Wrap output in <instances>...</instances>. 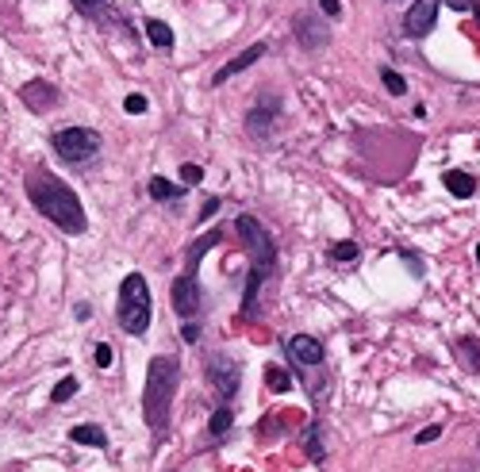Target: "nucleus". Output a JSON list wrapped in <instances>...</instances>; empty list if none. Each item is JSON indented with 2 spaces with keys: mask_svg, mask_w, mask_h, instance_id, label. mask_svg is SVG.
I'll list each match as a JSON object with an SVG mask.
<instances>
[{
  "mask_svg": "<svg viewBox=\"0 0 480 472\" xmlns=\"http://www.w3.org/2000/svg\"><path fill=\"white\" fill-rule=\"evenodd\" d=\"M262 54H269V46H265V43H254V46H246V50H242L239 58H231V62H227V66H219V69H215V77H211V85H227V81H231L234 73L250 69L258 58H262Z\"/></svg>",
  "mask_w": 480,
  "mask_h": 472,
  "instance_id": "9d476101",
  "label": "nucleus"
},
{
  "mask_svg": "<svg viewBox=\"0 0 480 472\" xmlns=\"http://www.w3.org/2000/svg\"><path fill=\"white\" fill-rule=\"evenodd\" d=\"M124 108L131 112V116H142V112L150 108V104H146V96H142V93H131V96L124 100Z\"/></svg>",
  "mask_w": 480,
  "mask_h": 472,
  "instance_id": "bb28decb",
  "label": "nucleus"
},
{
  "mask_svg": "<svg viewBox=\"0 0 480 472\" xmlns=\"http://www.w3.org/2000/svg\"><path fill=\"white\" fill-rule=\"evenodd\" d=\"M265 380H269V388H273V392H288V388H292L288 372H284L281 365H269V369H265Z\"/></svg>",
  "mask_w": 480,
  "mask_h": 472,
  "instance_id": "4be33fe9",
  "label": "nucleus"
},
{
  "mask_svg": "<svg viewBox=\"0 0 480 472\" xmlns=\"http://www.w3.org/2000/svg\"><path fill=\"white\" fill-rule=\"evenodd\" d=\"M51 146H54V154H58L62 161L85 166V161H93L96 154H100L104 138L96 135L93 127H62V131L51 135Z\"/></svg>",
  "mask_w": 480,
  "mask_h": 472,
  "instance_id": "20e7f679",
  "label": "nucleus"
},
{
  "mask_svg": "<svg viewBox=\"0 0 480 472\" xmlns=\"http://www.w3.org/2000/svg\"><path fill=\"white\" fill-rule=\"evenodd\" d=\"M177 380H181V365L173 357H154L150 369H146V392H142V414L150 422L154 438L166 434L169 411H173V392Z\"/></svg>",
  "mask_w": 480,
  "mask_h": 472,
  "instance_id": "f03ea898",
  "label": "nucleus"
},
{
  "mask_svg": "<svg viewBox=\"0 0 480 472\" xmlns=\"http://www.w3.org/2000/svg\"><path fill=\"white\" fill-rule=\"evenodd\" d=\"M208 380H211V388H215L223 400H231L234 392H239V380H242V365L239 361H231V357H223V353H215L208 361Z\"/></svg>",
  "mask_w": 480,
  "mask_h": 472,
  "instance_id": "423d86ee",
  "label": "nucleus"
},
{
  "mask_svg": "<svg viewBox=\"0 0 480 472\" xmlns=\"http://www.w3.org/2000/svg\"><path fill=\"white\" fill-rule=\"evenodd\" d=\"M361 254V250H357V242H335V246H331V257H335V262H354V257Z\"/></svg>",
  "mask_w": 480,
  "mask_h": 472,
  "instance_id": "5701e85b",
  "label": "nucleus"
},
{
  "mask_svg": "<svg viewBox=\"0 0 480 472\" xmlns=\"http://www.w3.org/2000/svg\"><path fill=\"white\" fill-rule=\"evenodd\" d=\"M73 392H77V380H73V377H62L58 384L51 388V400H54V403H69Z\"/></svg>",
  "mask_w": 480,
  "mask_h": 472,
  "instance_id": "aec40b11",
  "label": "nucleus"
},
{
  "mask_svg": "<svg viewBox=\"0 0 480 472\" xmlns=\"http://www.w3.org/2000/svg\"><path fill=\"white\" fill-rule=\"evenodd\" d=\"M265 276H269V273H265L262 265H254V269H250V276H246V292H242V315L254 311V304H258V288H262Z\"/></svg>",
  "mask_w": 480,
  "mask_h": 472,
  "instance_id": "2eb2a0df",
  "label": "nucleus"
},
{
  "mask_svg": "<svg viewBox=\"0 0 480 472\" xmlns=\"http://www.w3.org/2000/svg\"><path fill=\"white\" fill-rule=\"evenodd\" d=\"M234 231L242 234V246L250 250V257H254V265H262L265 273L276 265V250H273V238L269 231H265L262 223H258L254 215H239V223H234Z\"/></svg>",
  "mask_w": 480,
  "mask_h": 472,
  "instance_id": "39448f33",
  "label": "nucleus"
},
{
  "mask_svg": "<svg viewBox=\"0 0 480 472\" xmlns=\"http://www.w3.org/2000/svg\"><path fill=\"white\" fill-rule=\"evenodd\" d=\"M219 211V196H208L204 200V208H200V223H204V219H211Z\"/></svg>",
  "mask_w": 480,
  "mask_h": 472,
  "instance_id": "473e14b6",
  "label": "nucleus"
},
{
  "mask_svg": "<svg viewBox=\"0 0 480 472\" xmlns=\"http://www.w3.org/2000/svg\"><path fill=\"white\" fill-rule=\"evenodd\" d=\"M438 434H442V426H438V422H434V426H427V430H419V438H415V442H419V445H427V442H434V438Z\"/></svg>",
  "mask_w": 480,
  "mask_h": 472,
  "instance_id": "2f4dec72",
  "label": "nucleus"
},
{
  "mask_svg": "<svg viewBox=\"0 0 480 472\" xmlns=\"http://www.w3.org/2000/svg\"><path fill=\"white\" fill-rule=\"evenodd\" d=\"M269 123H273V119H269V116H265V112H262V108H254V112H250V119H246V127H250V135H265V131H269Z\"/></svg>",
  "mask_w": 480,
  "mask_h": 472,
  "instance_id": "b1692460",
  "label": "nucleus"
},
{
  "mask_svg": "<svg viewBox=\"0 0 480 472\" xmlns=\"http://www.w3.org/2000/svg\"><path fill=\"white\" fill-rule=\"evenodd\" d=\"M319 8L327 15H338V12H342V0H319Z\"/></svg>",
  "mask_w": 480,
  "mask_h": 472,
  "instance_id": "72a5a7b5",
  "label": "nucleus"
},
{
  "mask_svg": "<svg viewBox=\"0 0 480 472\" xmlns=\"http://www.w3.org/2000/svg\"><path fill=\"white\" fill-rule=\"evenodd\" d=\"M69 442H77V445H108V434H104L100 426H73Z\"/></svg>",
  "mask_w": 480,
  "mask_h": 472,
  "instance_id": "a211bd4d",
  "label": "nucleus"
},
{
  "mask_svg": "<svg viewBox=\"0 0 480 472\" xmlns=\"http://www.w3.org/2000/svg\"><path fill=\"white\" fill-rule=\"evenodd\" d=\"M146 192H150V200H181L185 196V189H181V184H173L169 177H150Z\"/></svg>",
  "mask_w": 480,
  "mask_h": 472,
  "instance_id": "4468645a",
  "label": "nucleus"
},
{
  "mask_svg": "<svg viewBox=\"0 0 480 472\" xmlns=\"http://www.w3.org/2000/svg\"><path fill=\"white\" fill-rule=\"evenodd\" d=\"M296 35H300V43H304V50H319V46L327 43V27H319L312 15H300L296 20Z\"/></svg>",
  "mask_w": 480,
  "mask_h": 472,
  "instance_id": "f8f14e48",
  "label": "nucleus"
},
{
  "mask_svg": "<svg viewBox=\"0 0 480 472\" xmlns=\"http://www.w3.org/2000/svg\"><path fill=\"white\" fill-rule=\"evenodd\" d=\"M27 200L39 215L51 219L54 227H62L66 234H85L88 219H85V208H81L77 192H73L66 181H58L54 173L35 169V173L27 177Z\"/></svg>",
  "mask_w": 480,
  "mask_h": 472,
  "instance_id": "f257e3e1",
  "label": "nucleus"
},
{
  "mask_svg": "<svg viewBox=\"0 0 480 472\" xmlns=\"http://www.w3.org/2000/svg\"><path fill=\"white\" fill-rule=\"evenodd\" d=\"M119 327L127 335H146L150 330V284L142 273H127L119 284Z\"/></svg>",
  "mask_w": 480,
  "mask_h": 472,
  "instance_id": "7ed1b4c3",
  "label": "nucleus"
},
{
  "mask_svg": "<svg viewBox=\"0 0 480 472\" xmlns=\"http://www.w3.org/2000/svg\"><path fill=\"white\" fill-rule=\"evenodd\" d=\"M231 422H234V414H231V407H215L211 411V422H208V430H211V438H223L227 430H231Z\"/></svg>",
  "mask_w": 480,
  "mask_h": 472,
  "instance_id": "6ab92c4d",
  "label": "nucleus"
},
{
  "mask_svg": "<svg viewBox=\"0 0 480 472\" xmlns=\"http://www.w3.org/2000/svg\"><path fill=\"white\" fill-rule=\"evenodd\" d=\"M146 39H150L158 50H169V46L177 43V39H173V27H169V23H161V20H146Z\"/></svg>",
  "mask_w": 480,
  "mask_h": 472,
  "instance_id": "dca6fc26",
  "label": "nucleus"
},
{
  "mask_svg": "<svg viewBox=\"0 0 480 472\" xmlns=\"http://www.w3.org/2000/svg\"><path fill=\"white\" fill-rule=\"evenodd\" d=\"M112 361H116L112 346H108V342H100V346H96V365H100V369H112Z\"/></svg>",
  "mask_w": 480,
  "mask_h": 472,
  "instance_id": "c85d7f7f",
  "label": "nucleus"
},
{
  "mask_svg": "<svg viewBox=\"0 0 480 472\" xmlns=\"http://www.w3.org/2000/svg\"><path fill=\"white\" fill-rule=\"evenodd\" d=\"M476 262H480V246H476Z\"/></svg>",
  "mask_w": 480,
  "mask_h": 472,
  "instance_id": "e433bc0d",
  "label": "nucleus"
},
{
  "mask_svg": "<svg viewBox=\"0 0 480 472\" xmlns=\"http://www.w3.org/2000/svg\"><path fill=\"white\" fill-rule=\"evenodd\" d=\"M219 238H223V231H208V234H204V238H200V242H196V246H192V250H189V265H185V273H196V265H200V257H204V254H208V250H211V246H215V242H219Z\"/></svg>",
  "mask_w": 480,
  "mask_h": 472,
  "instance_id": "f3484780",
  "label": "nucleus"
},
{
  "mask_svg": "<svg viewBox=\"0 0 480 472\" xmlns=\"http://www.w3.org/2000/svg\"><path fill=\"white\" fill-rule=\"evenodd\" d=\"M20 100L27 104L31 112H46L54 100H58V88L46 85V81H27V85L20 88Z\"/></svg>",
  "mask_w": 480,
  "mask_h": 472,
  "instance_id": "9b49d317",
  "label": "nucleus"
},
{
  "mask_svg": "<svg viewBox=\"0 0 480 472\" xmlns=\"http://www.w3.org/2000/svg\"><path fill=\"white\" fill-rule=\"evenodd\" d=\"M284 349H288L292 361L307 365V369H315V365H323V342L312 338V335H292L284 342Z\"/></svg>",
  "mask_w": 480,
  "mask_h": 472,
  "instance_id": "1a4fd4ad",
  "label": "nucleus"
},
{
  "mask_svg": "<svg viewBox=\"0 0 480 472\" xmlns=\"http://www.w3.org/2000/svg\"><path fill=\"white\" fill-rule=\"evenodd\" d=\"M181 181L185 184H200V181H204V169L192 166V161H185V166H181Z\"/></svg>",
  "mask_w": 480,
  "mask_h": 472,
  "instance_id": "a878e982",
  "label": "nucleus"
},
{
  "mask_svg": "<svg viewBox=\"0 0 480 472\" xmlns=\"http://www.w3.org/2000/svg\"><path fill=\"white\" fill-rule=\"evenodd\" d=\"M476 20H480V4H476Z\"/></svg>",
  "mask_w": 480,
  "mask_h": 472,
  "instance_id": "c9c22d12",
  "label": "nucleus"
},
{
  "mask_svg": "<svg viewBox=\"0 0 480 472\" xmlns=\"http://www.w3.org/2000/svg\"><path fill=\"white\" fill-rule=\"evenodd\" d=\"M73 315H77V319H88V315H93V307H88V304H77V307H73Z\"/></svg>",
  "mask_w": 480,
  "mask_h": 472,
  "instance_id": "f704fd0d",
  "label": "nucleus"
},
{
  "mask_svg": "<svg viewBox=\"0 0 480 472\" xmlns=\"http://www.w3.org/2000/svg\"><path fill=\"white\" fill-rule=\"evenodd\" d=\"M446 189H450V196H458V200H469L476 192V181L469 173H461V169H450L446 173Z\"/></svg>",
  "mask_w": 480,
  "mask_h": 472,
  "instance_id": "ddd939ff",
  "label": "nucleus"
},
{
  "mask_svg": "<svg viewBox=\"0 0 480 472\" xmlns=\"http://www.w3.org/2000/svg\"><path fill=\"white\" fill-rule=\"evenodd\" d=\"M438 4H442V0H415L408 8V15H404V31H408L411 39L430 35V27H434V20H438Z\"/></svg>",
  "mask_w": 480,
  "mask_h": 472,
  "instance_id": "6e6552de",
  "label": "nucleus"
},
{
  "mask_svg": "<svg viewBox=\"0 0 480 472\" xmlns=\"http://www.w3.org/2000/svg\"><path fill=\"white\" fill-rule=\"evenodd\" d=\"M307 450H312V457H315V461L323 457V442H319V422H312V426H307Z\"/></svg>",
  "mask_w": 480,
  "mask_h": 472,
  "instance_id": "393cba45",
  "label": "nucleus"
},
{
  "mask_svg": "<svg viewBox=\"0 0 480 472\" xmlns=\"http://www.w3.org/2000/svg\"><path fill=\"white\" fill-rule=\"evenodd\" d=\"M181 338L189 342V346H196V342H200V327H196V323H185V327H181Z\"/></svg>",
  "mask_w": 480,
  "mask_h": 472,
  "instance_id": "7c9ffc66",
  "label": "nucleus"
},
{
  "mask_svg": "<svg viewBox=\"0 0 480 472\" xmlns=\"http://www.w3.org/2000/svg\"><path fill=\"white\" fill-rule=\"evenodd\" d=\"M380 81H385V88H388L392 96H404V93H408V81H404L396 69H388V66L380 69Z\"/></svg>",
  "mask_w": 480,
  "mask_h": 472,
  "instance_id": "412c9836",
  "label": "nucleus"
},
{
  "mask_svg": "<svg viewBox=\"0 0 480 472\" xmlns=\"http://www.w3.org/2000/svg\"><path fill=\"white\" fill-rule=\"evenodd\" d=\"M73 8H77L81 15H100L104 12V0H73Z\"/></svg>",
  "mask_w": 480,
  "mask_h": 472,
  "instance_id": "cd10ccee",
  "label": "nucleus"
},
{
  "mask_svg": "<svg viewBox=\"0 0 480 472\" xmlns=\"http://www.w3.org/2000/svg\"><path fill=\"white\" fill-rule=\"evenodd\" d=\"M169 299H173V311L181 319H192L200 311V284H196V273H181L173 284H169Z\"/></svg>",
  "mask_w": 480,
  "mask_h": 472,
  "instance_id": "0eeeda50",
  "label": "nucleus"
},
{
  "mask_svg": "<svg viewBox=\"0 0 480 472\" xmlns=\"http://www.w3.org/2000/svg\"><path fill=\"white\" fill-rule=\"evenodd\" d=\"M442 4L450 8V12H476L480 0H442Z\"/></svg>",
  "mask_w": 480,
  "mask_h": 472,
  "instance_id": "c756f323",
  "label": "nucleus"
}]
</instances>
